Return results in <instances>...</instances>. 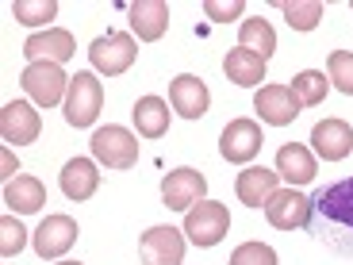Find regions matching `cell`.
Instances as JSON below:
<instances>
[{
	"label": "cell",
	"instance_id": "1",
	"mask_svg": "<svg viewBox=\"0 0 353 265\" xmlns=\"http://www.w3.org/2000/svg\"><path fill=\"white\" fill-rule=\"evenodd\" d=\"M307 235L330 246L334 254H353V177L330 181L311 196Z\"/></svg>",
	"mask_w": 353,
	"mask_h": 265
},
{
	"label": "cell",
	"instance_id": "2",
	"mask_svg": "<svg viewBox=\"0 0 353 265\" xmlns=\"http://www.w3.org/2000/svg\"><path fill=\"white\" fill-rule=\"evenodd\" d=\"M70 81L62 73V66L54 62H27V70L19 73V85L39 108H54V104H65V92H70Z\"/></svg>",
	"mask_w": 353,
	"mask_h": 265
},
{
	"label": "cell",
	"instance_id": "3",
	"mask_svg": "<svg viewBox=\"0 0 353 265\" xmlns=\"http://www.w3.org/2000/svg\"><path fill=\"white\" fill-rule=\"evenodd\" d=\"M88 146H92V158L108 169H134V161H139V135H131L119 124L100 127Z\"/></svg>",
	"mask_w": 353,
	"mask_h": 265
},
{
	"label": "cell",
	"instance_id": "4",
	"mask_svg": "<svg viewBox=\"0 0 353 265\" xmlns=\"http://www.w3.org/2000/svg\"><path fill=\"white\" fill-rule=\"evenodd\" d=\"M88 58H92V70L97 73H104V77H119V73H127L134 66L139 46H134V39L127 35V31H108V35L92 39Z\"/></svg>",
	"mask_w": 353,
	"mask_h": 265
},
{
	"label": "cell",
	"instance_id": "5",
	"mask_svg": "<svg viewBox=\"0 0 353 265\" xmlns=\"http://www.w3.org/2000/svg\"><path fill=\"white\" fill-rule=\"evenodd\" d=\"M100 108H104V85L97 81V73H77L70 81V92H65V124L70 127H88L97 124Z\"/></svg>",
	"mask_w": 353,
	"mask_h": 265
},
{
	"label": "cell",
	"instance_id": "6",
	"mask_svg": "<svg viewBox=\"0 0 353 265\" xmlns=\"http://www.w3.org/2000/svg\"><path fill=\"white\" fill-rule=\"evenodd\" d=\"M230 230V212L227 204H215V200H200L185 212V235L196 242V246H219L223 235Z\"/></svg>",
	"mask_w": 353,
	"mask_h": 265
},
{
	"label": "cell",
	"instance_id": "7",
	"mask_svg": "<svg viewBox=\"0 0 353 265\" xmlns=\"http://www.w3.org/2000/svg\"><path fill=\"white\" fill-rule=\"evenodd\" d=\"M203 193H208V177L188 166L165 173V181H161V204H165L169 212H188L192 204L203 200Z\"/></svg>",
	"mask_w": 353,
	"mask_h": 265
},
{
	"label": "cell",
	"instance_id": "8",
	"mask_svg": "<svg viewBox=\"0 0 353 265\" xmlns=\"http://www.w3.org/2000/svg\"><path fill=\"white\" fill-rule=\"evenodd\" d=\"M265 146V131L254 124V119H230L227 131H223L219 139V150L227 161H234V166H250V161L261 154Z\"/></svg>",
	"mask_w": 353,
	"mask_h": 265
},
{
	"label": "cell",
	"instance_id": "9",
	"mask_svg": "<svg viewBox=\"0 0 353 265\" xmlns=\"http://www.w3.org/2000/svg\"><path fill=\"white\" fill-rule=\"evenodd\" d=\"M300 97L292 92V85H265L254 97V112L261 115V124L269 127H288L300 115Z\"/></svg>",
	"mask_w": 353,
	"mask_h": 265
},
{
	"label": "cell",
	"instance_id": "10",
	"mask_svg": "<svg viewBox=\"0 0 353 265\" xmlns=\"http://www.w3.org/2000/svg\"><path fill=\"white\" fill-rule=\"evenodd\" d=\"M139 254L146 265H181L185 262V235L176 227H150L139 239Z\"/></svg>",
	"mask_w": 353,
	"mask_h": 265
},
{
	"label": "cell",
	"instance_id": "11",
	"mask_svg": "<svg viewBox=\"0 0 353 265\" xmlns=\"http://www.w3.org/2000/svg\"><path fill=\"white\" fill-rule=\"evenodd\" d=\"M77 219L73 215H46L43 223H39V230H35V254L43 257H62V254H70V246L77 242Z\"/></svg>",
	"mask_w": 353,
	"mask_h": 265
},
{
	"label": "cell",
	"instance_id": "12",
	"mask_svg": "<svg viewBox=\"0 0 353 265\" xmlns=\"http://www.w3.org/2000/svg\"><path fill=\"white\" fill-rule=\"evenodd\" d=\"M23 54H27V62L62 66V62H70L73 54H77V46H73V35L65 31V27H46V31H39V35H27Z\"/></svg>",
	"mask_w": 353,
	"mask_h": 265
},
{
	"label": "cell",
	"instance_id": "13",
	"mask_svg": "<svg viewBox=\"0 0 353 265\" xmlns=\"http://www.w3.org/2000/svg\"><path fill=\"white\" fill-rule=\"evenodd\" d=\"M234 193L246 208H265V204L273 200L281 193V173L276 169H265V166H246L234 181Z\"/></svg>",
	"mask_w": 353,
	"mask_h": 265
},
{
	"label": "cell",
	"instance_id": "14",
	"mask_svg": "<svg viewBox=\"0 0 353 265\" xmlns=\"http://www.w3.org/2000/svg\"><path fill=\"white\" fill-rule=\"evenodd\" d=\"M39 131H43V119H39V112L27 100L4 104V112H0V135H4V142L23 146V142H35Z\"/></svg>",
	"mask_w": 353,
	"mask_h": 265
},
{
	"label": "cell",
	"instance_id": "15",
	"mask_svg": "<svg viewBox=\"0 0 353 265\" xmlns=\"http://www.w3.org/2000/svg\"><path fill=\"white\" fill-rule=\"evenodd\" d=\"M265 215L276 230H296V227H307V215H311V196L296 193V188H281L273 200L265 204Z\"/></svg>",
	"mask_w": 353,
	"mask_h": 265
},
{
	"label": "cell",
	"instance_id": "16",
	"mask_svg": "<svg viewBox=\"0 0 353 265\" xmlns=\"http://www.w3.org/2000/svg\"><path fill=\"white\" fill-rule=\"evenodd\" d=\"M311 146L323 161H342L353 150V127L345 119H319L311 131Z\"/></svg>",
	"mask_w": 353,
	"mask_h": 265
},
{
	"label": "cell",
	"instance_id": "17",
	"mask_svg": "<svg viewBox=\"0 0 353 265\" xmlns=\"http://www.w3.org/2000/svg\"><path fill=\"white\" fill-rule=\"evenodd\" d=\"M169 100H173L176 115H185V119H203V115H208V104H212V92H208V85H203L200 77L181 73V77H173V85H169Z\"/></svg>",
	"mask_w": 353,
	"mask_h": 265
},
{
	"label": "cell",
	"instance_id": "18",
	"mask_svg": "<svg viewBox=\"0 0 353 265\" xmlns=\"http://www.w3.org/2000/svg\"><path fill=\"white\" fill-rule=\"evenodd\" d=\"M127 16H131V31L142 43H158L169 31V4L165 0H134L131 8H127Z\"/></svg>",
	"mask_w": 353,
	"mask_h": 265
},
{
	"label": "cell",
	"instance_id": "19",
	"mask_svg": "<svg viewBox=\"0 0 353 265\" xmlns=\"http://www.w3.org/2000/svg\"><path fill=\"white\" fill-rule=\"evenodd\" d=\"M100 188V173H97V161L92 158H70L62 166V193L70 200H88V196H97Z\"/></svg>",
	"mask_w": 353,
	"mask_h": 265
},
{
	"label": "cell",
	"instance_id": "20",
	"mask_svg": "<svg viewBox=\"0 0 353 265\" xmlns=\"http://www.w3.org/2000/svg\"><path fill=\"white\" fill-rule=\"evenodd\" d=\"M4 204H8L12 212H19V215L39 212V208L46 204L43 181H39V177H27V173H19V177H12V181H4Z\"/></svg>",
	"mask_w": 353,
	"mask_h": 265
},
{
	"label": "cell",
	"instance_id": "21",
	"mask_svg": "<svg viewBox=\"0 0 353 265\" xmlns=\"http://www.w3.org/2000/svg\"><path fill=\"white\" fill-rule=\"evenodd\" d=\"M276 173L288 185H307V181H315V158L300 142H284L281 150H276Z\"/></svg>",
	"mask_w": 353,
	"mask_h": 265
},
{
	"label": "cell",
	"instance_id": "22",
	"mask_svg": "<svg viewBox=\"0 0 353 265\" xmlns=\"http://www.w3.org/2000/svg\"><path fill=\"white\" fill-rule=\"evenodd\" d=\"M134 127L142 139H161L169 131V104L161 97H142L134 100Z\"/></svg>",
	"mask_w": 353,
	"mask_h": 265
},
{
	"label": "cell",
	"instance_id": "23",
	"mask_svg": "<svg viewBox=\"0 0 353 265\" xmlns=\"http://www.w3.org/2000/svg\"><path fill=\"white\" fill-rule=\"evenodd\" d=\"M223 73H227V81H234V85H261L265 81V62L257 58V54L250 50H227V58H223Z\"/></svg>",
	"mask_w": 353,
	"mask_h": 265
},
{
	"label": "cell",
	"instance_id": "24",
	"mask_svg": "<svg viewBox=\"0 0 353 265\" xmlns=\"http://www.w3.org/2000/svg\"><path fill=\"white\" fill-rule=\"evenodd\" d=\"M239 39H242V50L257 54L261 62H269V58H273V50H276V31L265 23V19H242Z\"/></svg>",
	"mask_w": 353,
	"mask_h": 265
},
{
	"label": "cell",
	"instance_id": "25",
	"mask_svg": "<svg viewBox=\"0 0 353 265\" xmlns=\"http://www.w3.org/2000/svg\"><path fill=\"white\" fill-rule=\"evenodd\" d=\"M327 88H330V81L319 70H300L296 77H292V92L300 97L303 108H319L323 100H327Z\"/></svg>",
	"mask_w": 353,
	"mask_h": 265
},
{
	"label": "cell",
	"instance_id": "26",
	"mask_svg": "<svg viewBox=\"0 0 353 265\" xmlns=\"http://www.w3.org/2000/svg\"><path fill=\"white\" fill-rule=\"evenodd\" d=\"M281 12L292 31H315L323 19V0H288V4H281Z\"/></svg>",
	"mask_w": 353,
	"mask_h": 265
},
{
	"label": "cell",
	"instance_id": "27",
	"mask_svg": "<svg viewBox=\"0 0 353 265\" xmlns=\"http://www.w3.org/2000/svg\"><path fill=\"white\" fill-rule=\"evenodd\" d=\"M12 16L23 27H43L58 16V4H54V0H16V4H12Z\"/></svg>",
	"mask_w": 353,
	"mask_h": 265
},
{
	"label": "cell",
	"instance_id": "28",
	"mask_svg": "<svg viewBox=\"0 0 353 265\" xmlns=\"http://www.w3.org/2000/svg\"><path fill=\"white\" fill-rule=\"evenodd\" d=\"M327 81H334L338 92L353 97V54L350 50H330V58H327Z\"/></svg>",
	"mask_w": 353,
	"mask_h": 265
},
{
	"label": "cell",
	"instance_id": "29",
	"mask_svg": "<svg viewBox=\"0 0 353 265\" xmlns=\"http://www.w3.org/2000/svg\"><path fill=\"white\" fill-rule=\"evenodd\" d=\"M227 265H276V250L265 242H242Z\"/></svg>",
	"mask_w": 353,
	"mask_h": 265
},
{
	"label": "cell",
	"instance_id": "30",
	"mask_svg": "<svg viewBox=\"0 0 353 265\" xmlns=\"http://www.w3.org/2000/svg\"><path fill=\"white\" fill-rule=\"evenodd\" d=\"M23 242H27L23 223H19L16 215H4V219H0V254H4V257H16L19 250H23Z\"/></svg>",
	"mask_w": 353,
	"mask_h": 265
},
{
	"label": "cell",
	"instance_id": "31",
	"mask_svg": "<svg viewBox=\"0 0 353 265\" xmlns=\"http://www.w3.org/2000/svg\"><path fill=\"white\" fill-rule=\"evenodd\" d=\"M203 12H208V19H215V23H230V19L242 16V0H230V4H223V0H208Z\"/></svg>",
	"mask_w": 353,
	"mask_h": 265
},
{
	"label": "cell",
	"instance_id": "32",
	"mask_svg": "<svg viewBox=\"0 0 353 265\" xmlns=\"http://www.w3.org/2000/svg\"><path fill=\"white\" fill-rule=\"evenodd\" d=\"M58 265H81V262H58Z\"/></svg>",
	"mask_w": 353,
	"mask_h": 265
}]
</instances>
